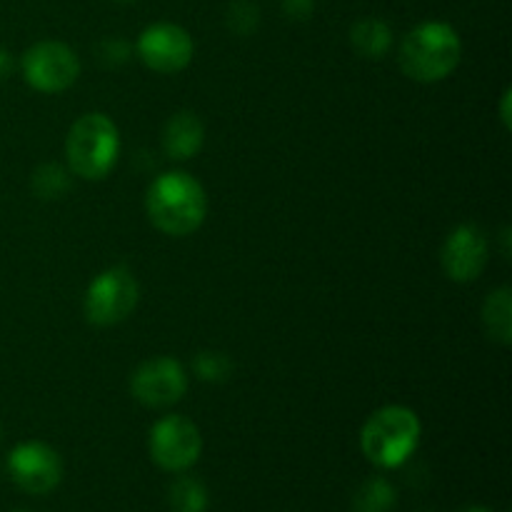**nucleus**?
I'll use <instances>...</instances> for the list:
<instances>
[{
  "label": "nucleus",
  "mask_w": 512,
  "mask_h": 512,
  "mask_svg": "<svg viewBox=\"0 0 512 512\" xmlns=\"http://www.w3.org/2000/svg\"><path fill=\"white\" fill-rule=\"evenodd\" d=\"M128 55H130V45L120 38L105 40V43L100 45V58H103L108 65L125 63V60H128Z\"/></svg>",
  "instance_id": "obj_20"
},
{
  "label": "nucleus",
  "mask_w": 512,
  "mask_h": 512,
  "mask_svg": "<svg viewBox=\"0 0 512 512\" xmlns=\"http://www.w3.org/2000/svg\"><path fill=\"white\" fill-rule=\"evenodd\" d=\"M70 170L63 168L58 163H43L35 168L30 185H33L35 195L43 200H58L63 198L70 190Z\"/></svg>",
  "instance_id": "obj_17"
},
{
  "label": "nucleus",
  "mask_w": 512,
  "mask_h": 512,
  "mask_svg": "<svg viewBox=\"0 0 512 512\" xmlns=\"http://www.w3.org/2000/svg\"><path fill=\"white\" fill-rule=\"evenodd\" d=\"M490 258V243L478 223H463L450 230L440 248V265L455 283H473L483 275Z\"/></svg>",
  "instance_id": "obj_10"
},
{
  "label": "nucleus",
  "mask_w": 512,
  "mask_h": 512,
  "mask_svg": "<svg viewBox=\"0 0 512 512\" xmlns=\"http://www.w3.org/2000/svg\"><path fill=\"white\" fill-rule=\"evenodd\" d=\"M483 325L490 340H495L500 345L512 343V290L508 285L495 288L485 298Z\"/></svg>",
  "instance_id": "obj_14"
},
{
  "label": "nucleus",
  "mask_w": 512,
  "mask_h": 512,
  "mask_svg": "<svg viewBox=\"0 0 512 512\" xmlns=\"http://www.w3.org/2000/svg\"><path fill=\"white\" fill-rule=\"evenodd\" d=\"M188 390V373L175 358H150L130 375V395L145 408H168L183 400Z\"/></svg>",
  "instance_id": "obj_9"
},
{
  "label": "nucleus",
  "mask_w": 512,
  "mask_h": 512,
  "mask_svg": "<svg viewBox=\"0 0 512 512\" xmlns=\"http://www.w3.org/2000/svg\"><path fill=\"white\" fill-rule=\"evenodd\" d=\"M258 8L250 3H235L233 8L228 10V25L230 30H235L238 35H248L258 28Z\"/></svg>",
  "instance_id": "obj_19"
},
{
  "label": "nucleus",
  "mask_w": 512,
  "mask_h": 512,
  "mask_svg": "<svg viewBox=\"0 0 512 512\" xmlns=\"http://www.w3.org/2000/svg\"><path fill=\"white\" fill-rule=\"evenodd\" d=\"M25 83L38 93H63L78 80L80 60L70 45L60 40H40L20 60Z\"/></svg>",
  "instance_id": "obj_6"
},
{
  "label": "nucleus",
  "mask_w": 512,
  "mask_h": 512,
  "mask_svg": "<svg viewBox=\"0 0 512 512\" xmlns=\"http://www.w3.org/2000/svg\"><path fill=\"white\" fill-rule=\"evenodd\" d=\"M423 425L415 410L405 405H385L365 420L360 430L363 455L378 468H400L418 450Z\"/></svg>",
  "instance_id": "obj_3"
},
{
  "label": "nucleus",
  "mask_w": 512,
  "mask_h": 512,
  "mask_svg": "<svg viewBox=\"0 0 512 512\" xmlns=\"http://www.w3.org/2000/svg\"><path fill=\"white\" fill-rule=\"evenodd\" d=\"M463 512H493V510H488V508H483V505H473V508H465Z\"/></svg>",
  "instance_id": "obj_24"
},
{
  "label": "nucleus",
  "mask_w": 512,
  "mask_h": 512,
  "mask_svg": "<svg viewBox=\"0 0 512 512\" xmlns=\"http://www.w3.org/2000/svg\"><path fill=\"white\" fill-rule=\"evenodd\" d=\"M140 298V285L133 270L125 265H110L90 280L85 290V320L98 328H110L128 318Z\"/></svg>",
  "instance_id": "obj_5"
},
{
  "label": "nucleus",
  "mask_w": 512,
  "mask_h": 512,
  "mask_svg": "<svg viewBox=\"0 0 512 512\" xmlns=\"http://www.w3.org/2000/svg\"><path fill=\"white\" fill-rule=\"evenodd\" d=\"M18 512H28V510H18Z\"/></svg>",
  "instance_id": "obj_27"
},
{
  "label": "nucleus",
  "mask_w": 512,
  "mask_h": 512,
  "mask_svg": "<svg viewBox=\"0 0 512 512\" xmlns=\"http://www.w3.org/2000/svg\"><path fill=\"white\" fill-rule=\"evenodd\" d=\"M163 150L173 160H190L200 153L205 143V128L190 110L170 115L163 128Z\"/></svg>",
  "instance_id": "obj_12"
},
{
  "label": "nucleus",
  "mask_w": 512,
  "mask_h": 512,
  "mask_svg": "<svg viewBox=\"0 0 512 512\" xmlns=\"http://www.w3.org/2000/svg\"><path fill=\"white\" fill-rule=\"evenodd\" d=\"M350 45L360 58L380 60L393 45V30L380 18H363L350 28Z\"/></svg>",
  "instance_id": "obj_13"
},
{
  "label": "nucleus",
  "mask_w": 512,
  "mask_h": 512,
  "mask_svg": "<svg viewBox=\"0 0 512 512\" xmlns=\"http://www.w3.org/2000/svg\"><path fill=\"white\" fill-rule=\"evenodd\" d=\"M138 58L143 60L145 68L160 75H175L185 70L193 60L195 43L193 35L178 23H153L140 33Z\"/></svg>",
  "instance_id": "obj_8"
},
{
  "label": "nucleus",
  "mask_w": 512,
  "mask_h": 512,
  "mask_svg": "<svg viewBox=\"0 0 512 512\" xmlns=\"http://www.w3.org/2000/svg\"><path fill=\"white\" fill-rule=\"evenodd\" d=\"M283 3V13L288 15L290 20H305L310 18L315 8V0H280Z\"/></svg>",
  "instance_id": "obj_21"
},
{
  "label": "nucleus",
  "mask_w": 512,
  "mask_h": 512,
  "mask_svg": "<svg viewBox=\"0 0 512 512\" xmlns=\"http://www.w3.org/2000/svg\"><path fill=\"white\" fill-rule=\"evenodd\" d=\"M10 70H13V58H10L8 50L0 48V78H5Z\"/></svg>",
  "instance_id": "obj_23"
},
{
  "label": "nucleus",
  "mask_w": 512,
  "mask_h": 512,
  "mask_svg": "<svg viewBox=\"0 0 512 512\" xmlns=\"http://www.w3.org/2000/svg\"><path fill=\"white\" fill-rule=\"evenodd\" d=\"M8 470L20 490L30 495H45L58 488L63 478V460L48 443L28 440L15 445L13 453L8 455Z\"/></svg>",
  "instance_id": "obj_11"
},
{
  "label": "nucleus",
  "mask_w": 512,
  "mask_h": 512,
  "mask_svg": "<svg viewBox=\"0 0 512 512\" xmlns=\"http://www.w3.org/2000/svg\"><path fill=\"white\" fill-rule=\"evenodd\" d=\"M395 493L393 485L385 478H368L358 488L353 498V510L355 512H390L395 508Z\"/></svg>",
  "instance_id": "obj_15"
},
{
  "label": "nucleus",
  "mask_w": 512,
  "mask_h": 512,
  "mask_svg": "<svg viewBox=\"0 0 512 512\" xmlns=\"http://www.w3.org/2000/svg\"><path fill=\"white\" fill-rule=\"evenodd\" d=\"M148 218L160 233L185 238L193 235L208 215L205 188L185 170H170L158 175L145 193Z\"/></svg>",
  "instance_id": "obj_1"
},
{
  "label": "nucleus",
  "mask_w": 512,
  "mask_h": 512,
  "mask_svg": "<svg viewBox=\"0 0 512 512\" xmlns=\"http://www.w3.org/2000/svg\"><path fill=\"white\" fill-rule=\"evenodd\" d=\"M0 440H3V428H0Z\"/></svg>",
  "instance_id": "obj_26"
},
{
  "label": "nucleus",
  "mask_w": 512,
  "mask_h": 512,
  "mask_svg": "<svg viewBox=\"0 0 512 512\" xmlns=\"http://www.w3.org/2000/svg\"><path fill=\"white\" fill-rule=\"evenodd\" d=\"M115 3H120V5H128V3H135V0H115Z\"/></svg>",
  "instance_id": "obj_25"
},
{
  "label": "nucleus",
  "mask_w": 512,
  "mask_h": 512,
  "mask_svg": "<svg viewBox=\"0 0 512 512\" xmlns=\"http://www.w3.org/2000/svg\"><path fill=\"white\" fill-rule=\"evenodd\" d=\"M150 458L168 473H183L198 463L203 453V435L185 415H165L150 428Z\"/></svg>",
  "instance_id": "obj_7"
},
{
  "label": "nucleus",
  "mask_w": 512,
  "mask_h": 512,
  "mask_svg": "<svg viewBox=\"0 0 512 512\" xmlns=\"http://www.w3.org/2000/svg\"><path fill=\"white\" fill-rule=\"evenodd\" d=\"M120 155L118 125L105 113H85L70 125L65 138L68 170L80 180H103Z\"/></svg>",
  "instance_id": "obj_4"
},
{
  "label": "nucleus",
  "mask_w": 512,
  "mask_h": 512,
  "mask_svg": "<svg viewBox=\"0 0 512 512\" xmlns=\"http://www.w3.org/2000/svg\"><path fill=\"white\" fill-rule=\"evenodd\" d=\"M168 503L173 512H205L208 510V488L198 478L183 475L170 485Z\"/></svg>",
  "instance_id": "obj_16"
},
{
  "label": "nucleus",
  "mask_w": 512,
  "mask_h": 512,
  "mask_svg": "<svg viewBox=\"0 0 512 512\" xmlns=\"http://www.w3.org/2000/svg\"><path fill=\"white\" fill-rule=\"evenodd\" d=\"M193 370L205 383H223L233 373V360L220 350H200L193 360Z\"/></svg>",
  "instance_id": "obj_18"
},
{
  "label": "nucleus",
  "mask_w": 512,
  "mask_h": 512,
  "mask_svg": "<svg viewBox=\"0 0 512 512\" xmlns=\"http://www.w3.org/2000/svg\"><path fill=\"white\" fill-rule=\"evenodd\" d=\"M510 88H505V93H503V103H500V118H503V125H505V130H510Z\"/></svg>",
  "instance_id": "obj_22"
},
{
  "label": "nucleus",
  "mask_w": 512,
  "mask_h": 512,
  "mask_svg": "<svg viewBox=\"0 0 512 512\" xmlns=\"http://www.w3.org/2000/svg\"><path fill=\"white\" fill-rule=\"evenodd\" d=\"M463 58L458 30L443 20L415 25L400 43V70L415 83H440L455 73Z\"/></svg>",
  "instance_id": "obj_2"
}]
</instances>
